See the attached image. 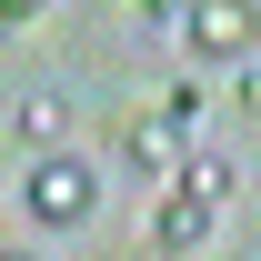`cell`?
I'll list each match as a JSON object with an SVG mask.
<instances>
[{"instance_id": "6da1fadb", "label": "cell", "mask_w": 261, "mask_h": 261, "mask_svg": "<svg viewBox=\"0 0 261 261\" xmlns=\"http://www.w3.org/2000/svg\"><path fill=\"white\" fill-rule=\"evenodd\" d=\"M20 211H31V231H81L100 211V171L70 161V151H40V161L20 171Z\"/></svg>"}, {"instance_id": "7a4b0ae2", "label": "cell", "mask_w": 261, "mask_h": 261, "mask_svg": "<svg viewBox=\"0 0 261 261\" xmlns=\"http://www.w3.org/2000/svg\"><path fill=\"white\" fill-rule=\"evenodd\" d=\"M181 31H191V61H241L261 40V0H191Z\"/></svg>"}, {"instance_id": "3957f363", "label": "cell", "mask_w": 261, "mask_h": 261, "mask_svg": "<svg viewBox=\"0 0 261 261\" xmlns=\"http://www.w3.org/2000/svg\"><path fill=\"white\" fill-rule=\"evenodd\" d=\"M151 241H161V251H191V241H211V201H201V191H171L161 211H151Z\"/></svg>"}, {"instance_id": "277c9868", "label": "cell", "mask_w": 261, "mask_h": 261, "mask_svg": "<svg viewBox=\"0 0 261 261\" xmlns=\"http://www.w3.org/2000/svg\"><path fill=\"white\" fill-rule=\"evenodd\" d=\"M171 130H181V121H130L121 130V161L130 171H181V141H171Z\"/></svg>"}, {"instance_id": "5b68a950", "label": "cell", "mask_w": 261, "mask_h": 261, "mask_svg": "<svg viewBox=\"0 0 261 261\" xmlns=\"http://www.w3.org/2000/svg\"><path fill=\"white\" fill-rule=\"evenodd\" d=\"M61 130H70V91H31L20 100V141L31 151H61Z\"/></svg>"}, {"instance_id": "8992f818", "label": "cell", "mask_w": 261, "mask_h": 261, "mask_svg": "<svg viewBox=\"0 0 261 261\" xmlns=\"http://www.w3.org/2000/svg\"><path fill=\"white\" fill-rule=\"evenodd\" d=\"M181 191H201V201H221V191H231V161H191V171H181Z\"/></svg>"}, {"instance_id": "52a82bcc", "label": "cell", "mask_w": 261, "mask_h": 261, "mask_svg": "<svg viewBox=\"0 0 261 261\" xmlns=\"http://www.w3.org/2000/svg\"><path fill=\"white\" fill-rule=\"evenodd\" d=\"M50 0H0V31H20V20H40Z\"/></svg>"}, {"instance_id": "ba28073f", "label": "cell", "mask_w": 261, "mask_h": 261, "mask_svg": "<svg viewBox=\"0 0 261 261\" xmlns=\"http://www.w3.org/2000/svg\"><path fill=\"white\" fill-rule=\"evenodd\" d=\"M181 10H191V0H141V20H181Z\"/></svg>"}, {"instance_id": "9c48e42d", "label": "cell", "mask_w": 261, "mask_h": 261, "mask_svg": "<svg viewBox=\"0 0 261 261\" xmlns=\"http://www.w3.org/2000/svg\"><path fill=\"white\" fill-rule=\"evenodd\" d=\"M0 261H40V251H0Z\"/></svg>"}]
</instances>
